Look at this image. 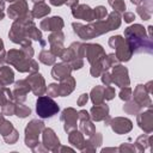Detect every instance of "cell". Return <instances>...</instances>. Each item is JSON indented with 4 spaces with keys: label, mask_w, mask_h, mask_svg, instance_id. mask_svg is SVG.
Here are the masks:
<instances>
[{
    "label": "cell",
    "mask_w": 153,
    "mask_h": 153,
    "mask_svg": "<svg viewBox=\"0 0 153 153\" xmlns=\"http://www.w3.org/2000/svg\"><path fill=\"white\" fill-rule=\"evenodd\" d=\"M30 85L26 80H20L16 82V87L13 91V98L17 102H23L26 99V93L30 91Z\"/></svg>",
    "instance_id": "cell-12"
},
{
    "label": "cell",
    "mask_w": 153,
    "mask_h": 153,
    "mask_svg": "<svg viewBox=\"0 0 153 153\" xmlns=\"http://www.w3.org/2000/svg\"><path fill=\"white\" fill-rule=\"evenodd\" d=\"M124 35L127 36V43L129 44L131 51L134 53H152V42L151 38L146 37L145 30L141 25L135 24L133 26L127 27L124 31Z\"/></svg>",
    "instance_id": "cell-2"
},
{
    "label": "cell",
    "mask_w": 153,
    "mask_h": 153,
    "mask_svg": "<svg viewBox=\"0 0 153 153\" xmlns=\"http://www.w3.org/2000/svg\"><path fill=\"white\" fill-rule=\"evenodd\" d=\"M91 98H92V102L97 105V104H102L103 100L105 99L104 98V87L102 86H96L92 92H91Z\"/></svg>",
    "instance_id": "cell-21"
},
{
    "label": "cell",
    "mask_w": 153,
    "mask_h": 153,
    "mask_svg": "<svg viewBox=\"0 0 153 153\" xmlns=\"http://www.w3.org/2000/svg\"><path fill=\"white\" fill-rule=\"evenodd\" d=\"M6 1H16V0H6Z\"/></svg>",
    "instance_id": "cell-36"
},
{
    "label": "cell",
    "mask_w": 153,
    "mask_h": 153,
    "mask_svg": "<svg viewBox=\"0 0 153 153\" xmlns=\"http://www.w3.org/2000/svg\"><path fill=\"white\" fill-rule=\"evenodd\" d=\"M115 96V90L111 86H105L104 87V98L105 99H112Z\"/></svg>",
    "instance_id": "cell-29"
},
{
    "label": "cell",
    "mask_w": 153,
    "mask_h": 153,
    "mask_svg": "<svg viewBox=\"0 0 153 153\" xmlns=\"http://www.w3.org/2000/svg\"><path fill=\"white\" fill-rule=\"evenodd\" d=\"M7 13L12 19H16V20L24 17L27 13V6L25 0H16V2L8 7Z\"/></svg>",
    "instance_id": "cell-9"
},
{
    "label": "cell",
    "mask_w": 153,
    "mask_h": 153,
    "mask_svg": "<svg viewBox=\"0 0 153 153\" xmlns=\"http://www.w3.org/2000/svg\"><path fill=\"white\" fill-rule=\"evenodd\" d=\"M71 71H72V67L68 63H57L54 66V68L51 71V75L56 80H62V79L69 76Z\"/></svg>",
    "instance_id": "cell-14"
},
{
    "label": "cell",
    "mask_w": 153,
    "mask_h": 153,
    "mask_svg": "<svg viewBox=\"0 0 153 153\" xmlns=\"http://www.w3.org/2000/svg\"><path fill=\"white\" fill-rule=\"evenodd\" d=\"M74 85H75V81H74V79L71 75L65 78V79H62L61 84L57 85L59 96H68L74 90Z\"/></svg>",
    "instance_id": "cell-15"
},
{
    "label": "cell",
    "mask_w": 153,
    "mask_h": 153,
    "mask_svg": "<svg viewBox=\"0 0 153 153\" xmlns=\"http://www.w3.org/2000/svg\"><path fill=\"white\" fill-rule=\"evenodd\" d=\"M121 24V16L118 12H112L110 13L109 18L106 20H99L94 24L90 25H81L78 23H73L74 32L82 39H90L93 38L94 36L105 33L108 31H111L114 29H117Z\"/></svg>",
    "instance_id": "cell-1"
},
{
    "label": "cell",
    "mask_w": 153,
    "mask_h": 153,
    "mask_svg": "<svg viewBox=\"0 0 153 153\" xmlns=\"http://www.w3.org/2000/svg\"><path fill=\"white\" fill-rule=\"evenodd\" d=\"M13 72L10 67L7 66H1L0 67V82L2 85H10L11 82H13Z\"/></svg>",
    "instance_id": "cell-19"
},
{
    "label": "cell",
    "mask_w": 153,
    "mask_h": 153,
    "mask_svg": "<svg viewBox=\"0 0 153 153\" xmlns=\"http://www.w3.org/2000/svg\"><path fill=\"white\" fill-rule=\"evenodd\" d=\"M72 14L75 18L82 19V20H87V22H92L94 20V14H93V10H91L87 5H80V6H74L72 10Z\"/></svg>",
    "instance_id": "cell-10"
},
{
    "label": "cell",
    "mask_w": 153,
    "mask_h": 153,
    "mask_svg": "<svg viewBox=\"0 0 153 153\" xmlns=\"http://www.w3.org/2000/svg\"><path fill=\"white\" fill-rule=\"evenodd\" d=\"M137 13L140 14V17H141L143 20H147V19H149V17H151V10H149V8H146V7H143V6H139V7H137Z\"/></svg>",
    "instance_id": "cell-26"
},
{
    "label": "cell",
    "mask_w": 153,
    "mask_h": 153,
    "mask_svg": "<svg viewBox=\"0 0 153 153\" xmlns=\"http://www.w3.org/2000/svg\"><path fill=\"white\" fill-rule=\"evenodd\" d=\"M26 81L29 82L30 88L32 90V92H33L36 96H42V94L47 91L45 84H44V79L42 78L41 74L35 73V74L30 75V76L26 79Z\"/></svg>",
    "instance_id": "cell-8"
},
{
    "label": "cell",
    "mask_w": 153,
    "mask_h": 153,
    "mask_svg": "<svg viewBox=\"0 0 153 153\" xmlns=\"http://www.w3.org/2000/svg\"><path fill=\"white\" fill-rule=\"evenodd\" d=\"M14 112H16V115L19 116V117H26L27 115H30L31 110H30V108H27V106H25V105H23V104H19V105H16Z\"/></svg>",
    "instance_id": "cell-23"
},
{
    "label": "cell",
    "mask_w": 153,
    "mask_h": 153,
    "mask_svg": "<svg viewBox=\"0 0 153 153\" xmlns=\"http://www.w3.org/2000/svg\"><path fill=\"white\" fill-rule=\"evenodd\" d=\"M36 112L42 118H50L59 112V105L50 97L41 96L36 102Z\"/></svg>",
    "instance_id": "cell-3"
},
{
    "label": "cell",
    "mask_w": 153,
    "mask_h": 153,
    "mask_svg": "<svg viewBox=\"0 0 153 153\" xmlns=\"http://www.w3.org/2000/svg\"><path fill=\"white\" fill-rule=\"evenodd\" d=\"M85 54L91 65L102 63L105 57V53L99 44H85Z\"/></svg>",
    "instance_id": "cell-6"
},
{
    "label": "cell",
    "mask_w": 153,
    "mask_h": 153,
    "mask_svg": "<svg viewBox=\"0 0 153 153\" xmlns=\"http://www.w3.org/2000/svg\"><path fill=\"white\" fill-rule=\"evenodd\" d=\"M134 94H135V100L140 104V106H149L151 105V99L148 98V96L146 94L145 92V87L142 85H137V87L135 88L134 91Z\"/></svg>",
    "instance_id": "cell-18"
},
{
    "label": "cell",
    "mask_w": 153,
    "mask_h": 153,
    "mask_svg": "<svg viewBox=\"0 0 153 153\" xmlns=\"http://www.w3.org/2000/svg\"><path fill=\"white\" fill-rule=\"evenodd\" d=\"M32 1H33V2H41L42 0H32Z\"/></svg>",
    "instance_id": "cell-35"
},
{
    "label": "cell",
    "mask_w": 153,
    "mask_h": 153,
    "mask_svg": "<svg viewBox=\"0 0 153 153\" xmlns=\"http://www.w3.org/2000/svg\"><path fill=\"white\" fill-rule=\"evenodd\" d=\"M50 2H51L53 5H55V6H60V5H62V4H67L68 6L74 7V6H76L78 0H50Z\"/></svg>",
    "instance_id": "cell-27"
},
{
    "label": "cell",
    "mask_w": 153,
    "mask_h": 153,
    "mask_svg": "<svg viewBox=\"0 0 153 153\" xmlns=\"http://www.w3.org/2000/svg\"><path fill=\"white\" fill-rule=\"evenodd\" d=\"M39 61L43 62V63H45V65H53L55 62V55L51 51L43 50L39 54Z\"/></svg>",
    "instance_id": "cell-22"
},
{
    "label": "cell",
    "mask_w": 153,
    "mask_h": 153,
    "mask_svg": "<svg viewBox=\"0 0 153 153\" xmlns=\"http://www.w3.org/2000/svg\"><path fill=\"white\" fill-rule=\"evenodd\" d=\"M4 18V0H0V20Z\"/></svg>",
    "instance_id": "cell-32"
},
{
    "label": "cell",
    "mask_w": 153,
    "mask_h": 153,
    "mask_svg": "<svg viewBox=\"0 0 153 153\" xmlns=\"http://www.w3.org/2000/svg\"><path fill=\"white\" fill-rule=\"evenodd\" d=\"M76 118H78V112L72 109V108H68V109H65L62 111V115H61V120L65 122V130H71L72 128H75V124H76Z\"/></svg>",
    "instance_id": "cell-11"
},
{
    "label": "cell",
    "mask_w": 153,
    "mask_h": 153,
    "mask_svg": "<svg viewBox=\"0 0 153 153\" xmlns=\"http://www.w3.org/2000/svg\"><path fill=\"white\" fill-rule=\"evenodd\" d=\"M133 4H140L141 1H143V0H130Z\"/></svg>",
    "instance_id": "cell-34"
},
{
    "label": "cell",
    "mask_w": 153,
    "mask_h": 153,
    "mask_svg": "<svg viewBox=\"0 0 153 153\" xmlns=\"http://www.w3.org/2000/svg\"><path fill=\"white\" fill-rule=\"evenodd\" d=\"M0 57H4V43L0 39Z\"/></svg>",
    "instance_id": "cell-33"
},
{
    "label": "cell",
    "mask_w": 153,
    "mask_h": 153,
    "mask_svg": "<svg viewBox=\"0 0 153 153\" xmlns=\"http://www.w3.org/2000/svg\"><path fill=\"white\" fill-rule=\"evenodd\" d=\"M123 18H124V22H127V23H130V22H133V20L135 19V16H134V13H130V12H126V13H124V16H123Z\"/></svg>",
    "instance_id": "cell-31"
},
{
    "label": "cell",
    "mask_w": 153,
    "mask_h": 153,
    "mask_svg": "<svg viewBox=\"0 0 153 153\" xmlns=\"http://www.w3.org/2000/svg\"><path fill=\"white\" fill-rule=\"evenodd\" d=\"M87 99H88V94H87V93L81 94V96L79 97V99H78V105H80V106L85 105V104H86V102H87Z\"/></svg>",
    "instance_id": "cell-30"
},
{
    "label": "cell",
    "mask_w": 153,
    "mask_h": 153,
    "mask_svg": "<svg viewBox=\"0 0 153 153\" xmlns=\"http://www.w3.org/2000/svg\"><path fill=\"white\" fill-rule=\"evenodd\" d=\"M6 61L11 65H13L19 72H30L31 71V65H32V61L31 59H27L23 51L20 50H16V49H12L7 53L6 55Z\"/></svg>",
    "instance_id": "cell-4"
},
{
    "label": "cell",
    "mask_w": 153,
    "mask_h": 153,
    "mask_svg": "<svg viewBox=\"0 0 153 153\" xmlns=\"http://www.w3.org/2000/svg\"><path fill=\"white\" fill-rule=\"evenodd\" d=\"M120 97L123 100H128L131 97V88H129L128 86H126L124 88H122L121 92H120Z\"/></svg>",
    "instance_id": "cell-28"
},
{
    "label": "cell",
    "mask_w": 153,
    "mask_h": 153,
    "mask_svg": "<svg viewBox=\"0 0 153 153\" xmlns=\"http://www.w3.org/2000/svg\"><path fill=\"white\" fill-rule=\"evenodd\" d=\"M111 126H112V129L118 134L126 133L131 129V122L127 118H115L112 120Z\"/></svg>",
    "instance_id": "cell-16"
},
{
    "label": "cell",
    "mask_w": 153,
    "mask_h": 153,
    "mask_svg": "<svg viewBox=\"0 0 153 153\" xmlns=\"http://www.w3.org/2000/svg\"><path fill=\"white\" fill-rule=\"evenodd\" d=\"M111 82H115L117 86H128L129 85V78H128V71L123 66L118 65L114 67L112 74H111Z\"/></svg>",
    "instance_id": "cell-7"
},
{
    "label": "cell",
    "mask_w": 153,
    "mask_h": 153,
    "mask_svg": "<svg viewBox=\"0 0 153 153\" xmlns=\"http://www.w3.org/2000/svg\"><path fill=\"white\" fill-rule=\"evenodd\" d=\"M109 4L116 10V12H123L126 10V4L123 0H109Z\"/></svg>",
    "instance_id": "cell-24"
},
{
    "label": "cell",
    "mask_w": 153,
    "mask_h": 153,
    "mask_svg": "<svg viewBox=\"0 0 153 153\" xmlns=\"http://www.w3.org/2000/svg\"><path fill=\"white\" fill-rule=\"evenodd\" d=\"M49 13H50V7L48 5H45L44 2H42V1L36 4L32 8V12H31L33 18H41V17H44Z\"/></svg>",
    "instance_id": "cell-20"
},
{
    "label": "cell",
    "mask_w": 153,
    "mask_h": 153,
    "mask_svg": "<svg viewBox=\"0 0 153 153\" xmlns=\"http://www.w3.org/2000/svg\"><path fill=\"white\" fill-rule=\"evenodd\" d=\"M93 14H94V19L100 20V19L105 18V16L108 14V12H106V8H105V7L98 6V7H96V8L93 10Z\"/></svg>",
    "instance_id": "cell-25"
},
{
    "label": "cell",
    "mask_w": 153,
    "mask_h": 153,
    "mask_svg": "<svg viewBox=\"0 0 153 153\" xmlns=\"http://www.w3.org/2000/svg\"><path fill=\"white\" fill-rule=\"evenodd\" d=\"M108 114H109V108L106 104H97L96 106H93L91 109V115H92V118L94 121H102L104 120L105 117H108Z\"/></svg>",
    "instance_id": "cell-17"
},
{
    "label": "cell",
    "mask_w": 153,
    "mask_h": 153,
    "mask_svg": "<svg viewBox=\"0 0 153 153\" xmlns=\"http://www.w3.org/2000/svg\"><path fill=\"white\" fill-rule=\"evenodd\" d=\"M109 44L112 48H116V57L120 61H128L133 54L129 44L121 36H112L109 39Z\"/></svg>",
    "instance_id": "cell-5"
},
{
    "label": "cell",
    "mask_w": 153,
    "mask_h": 153,
    "mask_svg": "<svg viewBox=\"0 0 153 153\" xmlns=\"http://www.w3.org/2000/svg\"><path fill=\"white\" fill-rule=\"evenodd\" d=\"M63 27V20L60 17L47 18L41 22V29L45 31H60Z\"/></svg>",
    "instance_id": "cell-13"
}]
</instances>
